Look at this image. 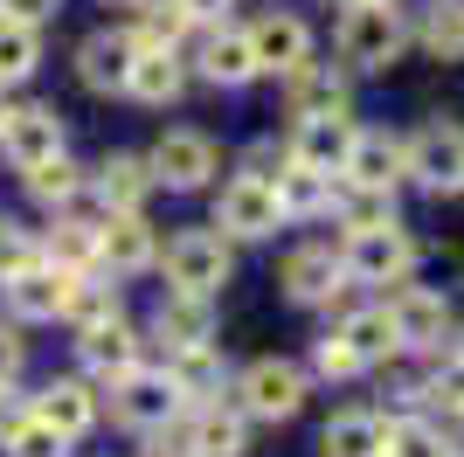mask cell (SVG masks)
<instances>
[{
    "label": "cell",
    "instance_id": "6da1fadb",
    "mask_svg": "<svg viewBox=\"0 0 464 457\" xmlns=\"http://www.w3.org/2000/svg\"><path fill=\"white\" fill-rule=\"evenodd\" d=\"M402 49H409V28L395 0H353L347 7V21H340V63L347 70H388Z\"/></svg>",
    "mask_w": 464,
    "mask_h": 457
},
{
    "label": "cell",
    "instance_id": "7a4b0ae2",
    "mask_svg": "<svg viewBox=\"0 0 464 457\" xmlns=\"http://www.w3.org/2000/svg\"><path fill=\"white\" fill-rule=\"evenodd\" d=\"M160 270H167V285L174 291H194V298H215V291L229 285V236L222 228H180L174 243L160 249Z\"/></svg>",
    "mask_w": 464,
    "mask_h": 457
},
{
    "label": "cell",
    "instance_id": "3957f363",
    "mask_svg": "<svg viewBox=\"0 0 464 457\" xmlns=\"http://www.w3.org/2000/svg\"><path fill=\"white\" fill-rule=\"evenodd\" d=\"M111 416L125 423V430H139V437H167L180 423V409H188V395L174 388V374L160 367V374H146V367H132V374L111 388Z\"/></svg>",
    "mask_w": 464,
    "mask_h": 457
},
{
    "label": "cell",
    "instance_id": "277c9868",
    "mask_svg": "<svg viewBox=\"0 0 464 457\" xmlns=\"http://www.w3.org/2000/svg\"><path fill=\"white\" fill-rule=\"evenodd\" d=\"M215 228H222L229 243H264V236H277V228H285L277 188L256 180V173H236L229 188L215 194Z\"/></svg>",
    "mask_w": 464,
    "mask_h": 457
},
{
    "label": "cell",
    "instance_id": "5b68a950",
    "mask_svg": "<svg viewBox=\"0 0 464 457\" xmlns=\"http://www.w3.org/2000/svg\"><path fill=\"white\" fill-rule=\"evenodd\" d=\"M236 409L250 423H285L305 409V367L291 361H250L236 374Z\"/></svg>",
    "mask_w": 464,
    "mask_h": 457
},
{
    "label": "cell",
    "instance_id": "8992f818",
    "mask_svg": "<svg viewBox=\"0 0 464 457\" xmlns=\"http://www.w3.org/2000/svg\"><path fill=\"white\" fill-rule=\"evenodd\" d=\"M409 180L430 194H464V125L458 118H430L423 132H409Z\"/></svg>",
    "mask_w": 464,
    "mask_h": 457
},
{
    "label": "cell",
    "instance_id": "52a82bcc",
    "mask_svg": "<svg viewBox=\"0 0 464 457\" xmlns=\"http://www.w3.org/2000/svg\"><path fill=\"white\" fill-rule=\"evenodd\" d=\"M340 264H347L353 285H402L409 264H416V243L402 236V222H388V228H353L347 249H340Z\"/></svg>",
    "mask_w": 464,
    "mask_h": 457
},
{
    "label": "cell",
    "instance_id": "ba28073f",
    "mask_svg": "<svg viewBox=\"0 0 464 457\" xmlns=\"http://www.w3.org/2000/svg\"><path fill=\"white\" fill-rule=\"evenodd\" d=\"M215 160H222L215 139L208 132H188V125H180V132H160V146L146 152V167H153L160 188H208Z\"/></svg>",
    "mask_w": 464,
    "mask_h": 457
},
{
    "label": "cell",
    "instance_id": "9c48e42d",
    "mask_svg": "<svg viewBox=\"0 0 464 457\" xmlns=\"http://www.w3.org/2000/svg\"><path fill=\"white\" fill-rule=\"evenodd\" d=\"M250 49H256V70L291 76V70H305V63H312V28L291 15V7H271V15L250 21Z\"/></svg>",
    "mask_w": 464,
    "mask_h": 457
},
{
    "label": "cell",
    "instance_id": "30bf717a",
    "mask_svg": "<svg viewBox=\"0 0 464 457\" xmlns=\"http://www.w3.org/2000/svg\"><path fill=\"white\" fill-rule=\"evenodd\" d=\"M277 285H285L291 305H333L340 285H353V277H347V264H340L326 243H305V249H291V257H285Z\"/></svg>",
    "mask_w": 464,
    "mask_h": 457
},
{
    "label": "cell",
    "instance_id": "8fae6325",
    "mask_svg": "<svg viewBox=\"0 0 464 457\" xmlns=\"http://www.w3.org/2000/svg\"><path fill=\"white\" fill-rule=\"evenodd\" d=\"M0 152H7V167H14V173L56 160V152H63V118L49 112V104H21V112H7V125H0Z\"/></svg>",
    "mask_w": 464,
    "mask_h": 457
},
{
    "label": "cell",
    "instance_id": "7c38bea8",
    "mask_svg": "<svg viewBox=\"0 0 464 457\" xmlns=\"http://www.w3.org/2000/svg\"><path fill=\"white\" fill-rule=\"evenodd\" d=\"M132 63H139L132 28H97V35H83V49H77L83 91H125V83H132Z\"/></svg>",
    "mask_w": 464,
    "mask_h": 457
},
{
    "label": "cell",
    "instance_id": "4fadbf2b",
    "mask_svg": "<svg viewBox=\"0 0 464 457\" xmlns=\"http://www.w3.org/2000/svg\"><path fill=\"white\" fill-rule=\"evenodd\" d=\"M361 139L353 118H298L291 125V167H319V173H347V152Z\"/></svg>",
    "mask_w": 464,
    "mask_h": 457
},
{
    "label": "cell",
    "instance_id": "5bb4252c",
    "mask_svg": "<svg viewBox=\"0 0 464 457\" xmlns=\"http://www.w3.org/2000/svg\"><path fill=\"white\" fill-rule=\"evenodd\" d=\"M97 264H111L118 277H139V270L160 264V236L146 215H104L97 228Z\"/></svg>",
    "mask_w": 464,
    "mask_h": 457
},
{
    "label": "cell",
    "instance_id": "9a60e30c",
    "mask_svg": "<svg viewBox=\"0 0 464 457\" xmlns=\"http://www.w3.org/2000/svg\"><path fill=\"white\" fill-rule=\"evenodd\" d=\"M388 319H395V340L416 346V354L450 340V305H444V291H416V285H402L395 298H388Z\"/></svg>",
    "mask_w": 464,
    "mask_h": 457
},
{
    "label": "cell",
    "instance_id": "2e32d148",
    "mask_svg": "<svg viewBox=\"0 0 464 457\" xmlns=\"http://www.w3.org/2000/svg\"><path fill=\"white\" fill-rule=\"evenodd\" d=\"M180 451L188 457H243L250 451V416L243 409H222V402H201L180 430Z\"/></svg>",
    "mask_w": 464,
    "mask_h": 457
},
{
    "label": "cell",
    "instance_id": "e0dca14e",
    "mask_svg": "<svg viewBox=\"0 0 464 457\" xmlns=\"http://www.w3.org/2000/svg\"><path fill=\"white\" fill-rule=\"evenodd\" d=\"M153 333L167 340V354H188V346H215V305L194 298V291H167L153 312Z\"/></svg>",
    "mask_w": 464,
    "mask_h": 457
},
{
    "label": "cell",
    "instance_id": "ac0fdd59",
    "mask_svg": "<svg viewBox=\"0 0 464 457\" xmlns=\"http://www.w3.org/2000/svg\"><path fill=\"white\" fill-rule=\"evenodd\" d=\"M77 354L104 388H118V381L139 367V333L125 319H104V326H91V333H77Z\"/></svg>",
    "mask_w": 464,
    "mask_h": 457
},
{
    "label": "cell",
    "instance_id": "d6986e66",
    "mask_svg": "<svg viewBox=\"0 0 464 457\" xmlns=\"http://www.w3.org/2000/svg\"><path fill=\"white\" fill-rule=\"evenodd\" d=\"M347 180L395 194V180H409V139H395V132H361V139H353V152H347Z\"/></svg>",
    "mask_w": 464,
    "mask_h": 457
},
{
    "label": "cell",
    "instance_id": "ffe728a7",
    "mask_svg": "<svg viewBox=\"0 0 464 457\" xmlns=\"http://www.w3.org/2000/svg\"><path fill=\"white\" fill-rule=\"evenodd\" d=\"M285 91H291V118H347V76L333 70V63L291 70Z\"/></svg>",
    "mask_w": 464,
    "mask_h": 457
},
{
    "label": "cell",
    "instance_id": "44dd1931",
    "mask_svg": "<svg viewBox=\"0 0 464 457\" xmlns=\"http://www.w3.org/2000/svg\"><path fill=\"white\" fill-rule=\"evenodd\" d=\"M70 277H77V270H56V264H35V270H21V277H7V305H14V319H63Z\"/></svg>",
    "mask_w": 464,
    "mask_h": 457
},
{
    "label": "cell",
    "instance_id": "7402d4cb",
    "mask_svg": "<svg viewBox=\"0 0 464 457\" xmlns=\"http://www.w3.org/2000/svg\"><path fill=\"white\" fill-rule=\"evenodd\" d=\"M35 416L49 423V430H63V437L77 443L97 430V395H91V381H49L35 395Z\"/></svg>",
    "mask_w": 464,
    "mask_h": 457
},
{
    "label": "cell",
    "instance_id": "603a6c76",
    "mask_svg": "<svg viewBox=\"0 0 464 457\" xmlns=\"http://www.w3.org/2000/svg\"><path fill=\"white\" fill-rule=\"evenodd\" d=\"M201 76L208 83H222V91H243L256 70V49H250V28H215L208 42H201Z\"/></svg>",
    "mask_w": 464,
    "mask_h": 457
},
{
    "label": "cell",
    "instance_id": "cb8c5ba5",
    "mask_svg": "<svg viewBox=\"0 0 464 457\" xmlns=\"http://www.w3.org/2000/svg\"><path fill=\"white\" fill-rule=\"evenodd\" d=\"M153 188H160V180H153V167H146L139 152H111V160L97 167V194H104V209H111V215H139Z\"/></svg>",
    "mask_w": 464,
    "mask_h": 457
},
{
    "label": "cell",
    "instance_id": "d4e9b609",
    "mask_svg": "<svg viewBox=\"0 0 464 457\" xmlns=\"http://www.w3.org/2000/svg\"><path fill=\"white\" fill-rule=\"evenodd\" d=\"M326 457H388V423L374 409H340L326 423V437H319Z\"/></svg>",
    "mask_w": 464,
    "mask_h": 457
},
{
    "label": "cell",
    "instance_id": "484cf974",
    "mask_svg": "<svg viewBox=\"0 0 464 457\" xmlns=\"http://www.w3.org/2000/svg\"><path fill=\"white\" fill-rule=\"evenodd\" d=\"M180 91H188V63H180L174 49H139L125 97H139V104H174Z\"/></svg>",
    "mask_w": 464,
    "mask_h": 457
},
{
    "label": "cell",
    "instance_id": "4316f807",
    "mask_svg": "<svg viewBox=\"0 0 464 457\" xmlns=\"http://www.w3.org/2000/svg\"><path fill=\"white\" fill-rule=\"evenodd\" d=\"M271 188H277V209H285V222L333 215V173H319V167H285Z\"/></svg>",
    "mask_w": 464,
    "mask_h": 457
},
{
    "label": "cell",
    "instance_id": "83f0119b",
    "mask_svg": "<svg viewBox=\"0 0 464 457\" xmlns=\"http://www.w3.org/2000/svg\"><path fill=\"white\" fill-rule=\"evenodd\" d=\"M340 333L353 340V354L368 367H388L395 354H402V340H395V319H388V305H361V312H347L340 319Z\"/></svg>",
    "mask_w": 464,
    "mask_h": 457
},
{
    "label": "cell",
    "instance_id": "f1b7e54d",
    "mask_svg": "<svg viewBox=\"0 0 464 457\" xmlns=\"http://www.w3.org/2000/svg\"><path fill=\"white\" fill-rule=\"evenodd\" d=\"M21 180H28V194H35L42 209H70V201L83 194V167L70 160V152H56V160H42V167H28Z\"/></svg>",
    "mask_w": 464,
    "mask_h": 457
},
{
    "label": "cell",
    "instance_id": "f546056e",
    "mask_svg": "<svg viewBox=\"0 0 464 457\" xmlns=\"http://www.w3.org/2000/svg\"><path fill=\"white\" fill-rule=\"evenodd\" d=\"M35 63H42V28L0 15V91L21 83V76H35Z\"/></svg>",
    "mask_w": 464,
    "mask_h": 457
},
{
    "label": "cell",
    "instance_id": "4dcf8cb0",
    "mask_svg": "<svg viewBox=\"0 0 464 457\" xmlns=\"http://www.w3.org/2000/svg\"><path fill=\"white\" fill-rule=\"evenodd\" d=\"M167 374H174V388L188 402H208L215 388H222V354L215 346H188V354H167Z\"/></svg>",
    "mask_w": 464,
    "mask_h": 457
},
{
    "label": "cell",
    "instance_id": "1f68e13d",
    "mask_svg": "<svg viewBox=\"0 0 464 457\" xmlns=\"http://www.w3.org/2000/svg\"><path fill=\"white\" fill-rule=\"evenodd\" d=\"M97 228H104V222H56V228H49V243H42V264L91 270L97 264Z\"/></svg>",
    "mask_w": 464,
    "mask_h": 457
},
{
    "label": "cell",
    "instance_id": "d6a6232c",
    "mask_svg": "<svg viewBox=\"0 0 464 457\" xmlns=\"http://www.w3.org/2000/svg\"><path fill=\"white\" fill-rule=\"evenodd\" d=\"M333 215L347 222V236H353V228H388V222H395V201H388L382 188L347 180V188H333Z\"/></svg>",
    "mask_w": 464,
    "mask_h": 457
},
{
    "label": "cell",
    "instance_id": "836d02e7",
    "mask_svg": "<svg viewBox=\"0 0 464 457\" xmlns=\"http://www.w3.org/2000/svg\"><path fill=\"white\" fill-rule=\"evenodd\" d=\"M63 319L77 326V333H91V326H104V319H118V291L111 285H97V277H70V298H63Z\"/></svg>",
    "mask_w": 464,
    "mask_h": 457
},
{
    "label": "cell",
    "instance_id": "e575fe53",
    "mask_svg": "<svg viewBox=\"0 0 464 457\" xmlns=\"http://www.w3.org/2000/svg\"><path fill=\"white\" fill-rule=\"evenodd\" d=\"M423 49H430V56H444V63H464V0H430Z\"/></svg>",
    "mask_w": 464,
    "mask_h": 457
},
{
    "label": "cell",
    "instance_id": "d590c367",
    "mask_svg": "<svg viewBox=\"0 0 464 457\" xmlns=\"http://www.w3.org/2000/svg\"><path fill=\"white\" fill-rule=\"evenodd\" d=\"M388 457H450V443L423 416H388Z\"/></svg>",
    "mask_w": 464,
    "mask_h": 457
},
{
    "label": "cell",
    "instance_id": "8d00e7d4",
    "mask_svg": "<svg viewBox=\"0 0 464 457\" xmlns=\"http://www.w3.org/2000/svg\"><path fill=\"white\" fill-rule=\"evenodd\" d=\"M416 395H423L430 409H444V416H464V361H458V354L437 361L423 381H416Z\"/></svg>",
    "mask_w": 464,
    "mask_h": 457
},
{
    "label": "cell",
    "instance_id": "74e56055",
    "mask_svg": "<svg viewBox=\"0 0 464 457\" xmlns=\"http://www.w3.org/2000/svg\"><path fill=\"white\" fill-rule=\"evenodd\" d=\"M312 374H319V381H353V374H368V361H361V354H353V340L333 326L326 340L312 346Z\"/></svg>",
    "mask_w": 464,
    "mask_h": 457
},
{
    "label": "cell",
    "instance_id": "f35d334b",
    "mask_svg": "<svg viewBox=\"0 0 464 457\" xmlns=\"http://www.w3.org/2000/svg\"><path fill=\"white\" fill-rule=\"evenodd\" d=\"M7 457H70V437H63V430H49V423L28 409V416L14 423V437H7Z\"/></svg>",
    "mask_w": 464,
    "mask_h": 457
},
{
    "label": "cell",
    "instance_id": "ab89813d",
    "mask_svg": "<svg viewBox=\"0 0 464 457\" xmlns=\"http://www.w3.org/2000/svg\"><path fill=\"white\" fill-rule=\"evenodd\" d=\"M35 264H42V243H35L21 222H7V215H0V285H7V277H21V270H35Z\"/></svg>",
    "mask_w": 464,
    "mask_h": 457
},
{
    "label": "cell",
    "instance_id": "60d3db41",
    "mask_svg": "<svg viewBox=\"0 0 464 457\" xmlns=\"http://www.w3.org/2000/svg\"><path fill=\"white\" fill-rule=\"evenodd\" d=\"M63 0H0V15H14V21H28V28H42V21L56 15Z\"/></svg>",
    "mask_w": 464,
    "mask_h": 457
},
{
    "label": "cell",
    "instance_id": "b9f144b4",
    "mask_svg": "<svg viewBox=\"0 0 464 457\" xmlns=\"http://www.w3.org/2000/svg\"><path fill=\"white\" fill-rule=\"evenodd\" d=\"M14 374H21V333L0 326V388H14Z\"/></svg>",
    "mask_w": 464,
    "mask_h": 457
},
{
    "label": "cell",
    "instance_id": "7bdbcfd3",
    "mask_svg": "<svg viewBox=\"0 0 464 457\" xmlns=\"http://www.w3.org/2000/svg\"><path fill=\"white\" fill-rule=\"evenodd\" d=\"M28 409H35V402H21V395H14V388H0V443L14 437V423H21V416H28Z\"/></svg>",
    "mask_w": 464,
    "mask_h": 457
},
{
    "label": "cell",
    "instance_id": "ee69618b",
    "mask_svg": "<svg viewBox=\"0 0 464 457\" xmlns=\"http://www.w3.org/2000/svg\"><path fill=\"white\" fill-rule=\"evenodd\" d=\"M180 7H188V21H229L236 0H180Z\"/></svg>",
    "mask_w": 464,
    "mask_h": 457
},
{
    "label": "cell",
    "instance_id": "f6af8a7d",
    "mask_svg": "<svg viewBox=\"0 0 464 457\" xmlns=\"http://www.w3.org/2000/svg\"><path fill=\"white\" fill-rule=\"evenodd\" d=\"M139 457H188L180 443H167V437H153V451H139Z\"/></svg>",
    "mask_w": 464,
    "mask_h": 457
},
{
    "label": "cell",
    "instance_id": "bcb514c9",
    "mask_svg": "<svg viewBox=\"0 0 464 457\" xmlns=\"http://www.w3.org/2000/svg\"><path fill=\"white\" fill-rule=\"evenodd\" d=\"M111 7H146V0H111Z\"/></svg>",
    "mask_w": 464,
    "mask_h": 457
},
{
    "label": "cell",
    "instance_id": "7dc6e473",
    "mask_svg": "<svg viewBox=\"0 0 464 457\" xmlns=\"http://www.w3.org/2000/svg\"><path fill=\"white\" fill-rule=\"evenodd\" d=\"M458 361H464V326H458Z\"/></svg>",
    "mask_w": 464,
    "mask_h": 457
},
{
    "label": "cell",
    "instance_id": "c3c4849f",
    "mask_svg": "<svg viewBox=\"0 0 464 457\" xmlns=\"http://www.w3.org/2000/svg\"><path fill=\"white\" fill-rule=\"evenodd\" d=\"M0 125H7V97H0Z\"/></svg>",
    "mask_w": 464,
    "mask_h": 457
},
{
    "label": "cell",
    "instance_id": "681fc988",
    "mask_svg": "<svg viewBox=\"0 0 464 457\" xmlns=\"http://www.w3.org/2000/svg\"><path fill=\"white\" fill-rule=\"evenodd\" d=\"M333 7H353V0H333Z\"/></svg>",
    "mask_w": 464,
    "mask_h": 457
}]
</instances>
